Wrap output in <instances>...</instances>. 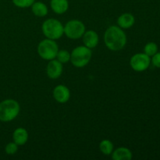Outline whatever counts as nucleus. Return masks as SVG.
Instances as JSON below:
<instances>
[{
  "label": "nucleus",
  "mask_w": 160,
  "mask_h": 160,
  "mask_svg": "<svg viewBox=\"0 0 160 160\" xmlns=\"http://www.w3.org/2000/svg\"><path fill=\"white\" fill-rule=\"evenodd\" d=\"M127 41L126 34L119 26L109 27L105 32V45L111 51L122 50L126 45Z\"/></svg>",
  "instance_id": "nucleus-1"
},
{
  "label": "nucleus",
  "mask_w": 160,
  "mask_h": 160,
  "mask_svg": "<svg viewBox=\"0 0 160 160\" xmlns=\"http://www.w3.org/2000/svg\"><path fill=\"white\" fill-rule=\"evenodd\" d=\"M42 33L46 38L58 40L64 34V26L59 20L54 18L47 19L42 26Z\"/></svg>",
  "instance_id": "nucleus-2"
},
{
  "label": "nucleus",
  "mask_w": 160,
  "mask_h": 160,
  "mask_svg": "<svg viewBox=\"0 0 160 160\" xmlns=\"http://www.w3.org/2000/svg\"><path fill=\"white\" fill-rule=\"evenodd\" d=\"M20 111L18 102L14 99H6L0 102V121L9 122L17 118Z\"/></svg>",
  "instance_id": "nucleus-3"
},
{
  "label": "nucleus",
  "mask_w": 160,
  "mask_h": 160,
  "mask_svg": "<svg viewBox=\"0 0 160 160\" xmlns=\"http://www.w3.org/2000/svg\"><path fill=\"white\" fill-rule=\"evenodd\" d=\"M92 49L85 45H80L73 48L70 53V62L77 68L86 67L92 59Z\"/></svg>",
  "instance_id": "nucleus-4"
},
{
  "label": "nucleus",
  "mask_w": 160,
  "mask_h": 160,
  "mask_svg": "<svg viewBox=\"0 0 160 160\" xmlns=\"http://www.w3.org/2000/svg\"><path fill=\"white\" fill-rule=\"evenodd\" d=\"M58 51L59 46L57 43L52 39H44L38 45V53L39 56L45 60L56 59Z\"/></svg>",
  "instance_id": "nucleus-5"
},
{
  "label": "nucleus",
  "mask_w": 160,
  "mask_h": 160,
  "mask_svg": "<svg viewBox=\"0 0 160 160\" xmlns=\"http://www.w3.org/2000/svg\"><path fill=\"white\" fill-rule=\"evenodd\" d=\"M85 31V25L81 20H71L64 26V34L70 39L81 38Z\"/></svg>",
  "instance_id": "nucleus-6"
},
{
  "label": "nucleus",
  "mask_w": 160,
  "mask_h": 160,
  "mask_svg": "<svg viewBox=\"0 0 160 160\" xmlns=\"http://www.w3.org/2000/svg\"><path fill=\"white\" fill-rule=\"evenodd\" d=\"M151 63V59L145 53L134 54L130 60L131 68L137 72H142L146 70Z\"/></svg>",
  "instance_id": "nucleus-7"
},
{
  "label": "nucleus",
  "mask_w": 160,
  "mask_h": 160,
  "mask_svg": "<svg viewBox=\"0 0 160 160\" xmlns=\"http://www.w3.org/2000/svg\"><path fill=\"white\" fill-rule=\"evenodd\" d=\"M62 63L56 59H52L49 60L46 67L47 76L50 79L56 80L62 75Z\"/></svg>",
  "instance_id": "nucleus-8"
},
{
  "label": "nucleus",
  "mask_w": 160,
  "mask_h": 160,
  "mask_svg": "<svg viewBox=\"0 0 160 160\" xmlns=\"http://www.w3.org/2000/svg\"><path fill=\"white\" fill-rule=\"evenodd\" d=\"M53 98L59 103H66L70 98V92L67 87L62 84L57 85L53 90Z\"/></svg>",
  "instance_id": "nucleus-9"
},
{
  "label": "nucleus",
  "mask_w": 160,
  "mask_h": 160,
  "mask_svg": "<svg viewBox=\"0 0 160 160\" xmlns=\"http://www.w3.org/2000/svg\"><path fill=\"white\" fill-rule=\"evenodd\" d=\"M83 43L88 48H95L98 45V42H99V38H98V34L95 31L89 30L84 32L83 34Z\"/></svg>",
  "instance_id": "nucleus-10"
},
{
  "label": "nucleus",
  "mask_w": 160,
  "mask_h": 160,
  "mask_svg": "<svg viewBox=\"0 0 160 160\" xmlns=\"http://www.w3.org/2000/svg\"><path fill=\"white\" fill-rule=\"evenodd\" d=\"M135 23V18L134 16L129 12L121 14L117 19L118 26L122 29H129Z\"/></svg>",
  "instance_id": "nucleus-11"
},
{
  "label": "nucleus",
  "mask_w": 160,
  "mask_h": 160,
  "mask_svg": "<svg viewBox=\"0 0 160 160\" xmlns=\"http://www.w3.org/2000/svg\"><path fill=\"white\" fill-rule=\"evenodd\" d=\"M50 6L55 13L63 14L68 10L69 2L68 0H51Z\"/></svg>",
  "instance_id": "nucleus-12"
},
{
  "label": "nucleus",
  "mask_w": 160,
  "mask_h": 160,
  "mask_svg": "<svg viewBox=\"0 0 160 160\" xmlns=\"http://www.w3.org/2000/svg\"><path fill=\"white\" fill-rule=\"evenodd\" d=\"M12 139L17 145H25L28 140V132L23 128H17L12 134Z\"/></svg>",
  "instance_id": "nucleus-13"
},
{
  "label": "nucleus",
  "mask_w": 160,
  "mask_h": 160,
  "mask_svg": "<svg viewBox=\"0 0 160 160\" xmlns=\"http://www.w3.org/2000/svg\"><path fill=\"white\" fill-rule=\"evenodd\" d=\"M132 157L131 151L126 147H120L112 153V158L113 160H131Z\"/></svg>",
  "instance_id": "nucleus-14"
},
{
  "label": "nucleus",
  "mask_w": 160,
  "mask_h": 160,
  "mask_svg": "<svg viewBox=\"0 0 160 160\" xmlns=\"http://www.w3.org/2000/svg\"><path fill=\"white\" fill-rule=\"evenodd\" d=\"M31 11L36 17H43L48 14V9L45 3L42 2H34L31 6Z\"/></svg>",
  "instance_id": "nucleus-15"
},
{
  "label": "nucleus",
  "mask_w": 160,
  "mask_h": 160,
  "mask_svg": "<svg viewBox=\"0 0 160 160\" xmlns=\"http://www.w3.org/2000/svg\"><path fill=\"white\" fill-rule=\"evenodd\" d=\"M99 149L102 154L106 155V156H110L114 149L113 144L110 140L105 139L100 142Z\"/></svg>",
  "instance_id": "nucleus-16"
},
{
  "label": "nucleus",
  "mask_w": 160,
  "mask_h": 160,
  "mask_svg": "<svg viewBox=\"0 0 160 160\" xmlns=\"http://www.w3.org/2000/svg\"><path fill=\"white\" fill-rule=\"evenodd\" d=\"M158 52V45L155 42H148L145 45L144 48V53L148 56L149 57L154 56Z\"/></svg>",
  "instance_id": "nucleus-17"
},
{
  "label": "nucleus",
  "mask_w": 160,
  "mask_h": 160,
  "mask_svg": "<svg viewBox=\"0 0 160 160\" xmlns=\"http://www.w3.org/2000/svg\"><path fill=\"white\" fill-rule=\"evenodd\" d=\"M56 58L61 63H67L70 61V53L67 50H59Z\"/></svg>",
  "instance_id": "nucleus-18"
},
{
  "label": "nucleus",
  "mask_w": 160,
  "mask_h": 160,
  "mask_svg": "<svg viewBox=\"0 0 160 160\" xmlns=\"http://www.w3.org/2000/svg\"><path fill=\"white\" fill-rule=\"evenodd\" d=\"M12 3L19 8H28L32 6L35 0H12Z\"/></svg>",
  "instance_id": "nucleus-19"
},
{
  "label": "nucleus",
  "mask_w": 160,
  "mask_h": 160,
  "mask_svg": "<svg viewBox=\"0 0 160 160\" xmlns=\"http://www.w3.org/2000/svg\"><path fill=\"white\" fill-rule=\"evenodd\" d=\"M18 150V145L15 143V142H9L6 145V148H5V151H6V154L12 156L14 155Z\"/></svg>",
  "instance_id": "nucleus-20"
},
{
  "label": "nucleus",
  "mask_w": 160,
  "mask_h": 160,
  "mask_svg": "<svg viewBox=\"0 0 160 160\" xmlns=\"http://www.w3.org/2000/svg\"><path fill=\"white\" fill-rule=\"evenodd\" d=\"M151 62H152L153 65L157 68H160V52H156L153 56H152Z\"/></svg>",
  "instance_id": "nucleus-21"
}]
</instances>
